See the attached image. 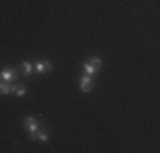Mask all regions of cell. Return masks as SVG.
Segmentation results:
<instances>
[{
    "label": "cell",
    "mask_w": 160,
    "mask_h": 153,
    "mask_svg": "<svg viewBox=\"0 0 160 153\" xmlns=\"http://www.w3.org/2000/svg\"><path fill=\"white\" fill-rule=\"evenodd\" d=\"M24 128L29 131V135H31V140H36V131L39 129V122H38L36 117H26L24 119Z\"/></svg>",
    "instance_id": "obj_1"
},
{
    "label": "cell",
    "mask_w": 160,
    "mask_h": 153,
    "mask_svg": "<svg viewBox=\"0 0 160 153\" xmlns=\"http://www.w3.org/2000/svg\"><path fill=\"white\" fill-rule=\"evenodd\" d=\"M80 89L83 92H90L94 89V80H92V75H85L80 78Z\"/></svg>",
    "instance_id": "obj_2"
},
{
    "label": "cell",
    "mask_w": 160,
    "mask_h": 153,
    "mask_svg": "<svg viewBox=\"0 0 160 153\" xmlns=\"http://www.w3.org/2000/svg\"><path fill=\"white\" fill-rule=\"evenodd\" d=\"M0 76H2L3 82H14V78L17 76V70H14V68L7 67L5 70H3L2 73H0Z\"/></svg>",
    "instance_id": "obj_3"
},
{
    "label": "cell",
    "mask_w": 160,
    "mask_h": 153,
    "mask_svg": "<svg viewBox=\"0 0 160 153\" xmlns=\"http://www.w3.org/2000/svg\"><path fill=\"white\" fill-rule=\"evenodd\" d=\"M36 72H39V73H49L53 68V65L49 63V61H39V63H36Z\"/></svg>",
    "instance_id": "obj_4"
},
{
    "label": "cell",
    "mask_w": 160,
    "mask_h": 153,
    "mask_svg": "<svg viewBox=\"0 0 160 153\" xmlns=\"http://www.w3.org/2000/svg\"><path fill=\"white\" fill-rule=\"evenodd\" d=\"M12 92H16L17 97H22L26 94V87L22 83H12Z\"/></svg>",
    "instance_id": "obj_5"
},
{
    "label": "cell",
    "mask_w": 160,
    "mask_h": 153,
    "mask_svg": "<svg viewBox=\"0 0 160 153\" xmlns=\"http://www.w3.org/2000/svg\"><path fill=\"white\" fill-rule=\"evenodd\" d=\"M0 92H2L3 95L10 94V92H12V82H2V85H0Z\"/></svg>",
    "instance_id": "obj_6"
},
{
    "label": "cell",
    "mask_w": 160,
    "mask_h": 153,
    "mask_svg": "<svg viewBox=\"0 0 160 153\" xmlns=\"http://www.w3.org/2000/svg\"><path fill=\"white\" fill-rule=\"evenodd\" d=\"M36 140L46 141V140H48V133L44 131V129H38V131H36Z\"/></svg>",
    "instance_id": "obj_7"
},
{
    "label": "cell",
    "mask_w": 160,
    "mask_h": 153,
    "mask_svg": "<svg viewBox=\"0 0 160 153\" xmlns=\"http://www.w3.org/2000/svg\"><path fill=\"white\" fill-rule=\"evenodd\" d=\"M32 72V65L29 63V61H24V63H22V73L24 75H29Z\"/></svg>",
    "instance_id": "obj_8"
},
{
    "label": "cell",
    "mask_w": 160,
    "mask_h": 153,
    "mask_svg": "<svg viewBox=\"0 0 160 153\" xmlns=\"http://www.w3.org/2000/svg\"><path fill=\"white\" fill-rule=\"evenodd\" d=\"M83 70H85V73H87V75H94V73H96V72H97L96 68H94L92 65L89 63V61H87V63L83 65Z\"/></svg>",
    "instance_id": "obj_9"
},
{
    "label": "cell",
    "mask_w": 160,
    "mask_h": 153,
    "mask_svg": "<svg viewBox=\"0 0 160 153\" xmlns=\"http://www.w3.org/2000/svg\"><path fill=\"white\" fill-rule=\"evenodd\" d=\"M89 63H90V65H92V67H94V68H96V70H99V68H101V67H102V61H101V60H99V58H90V60H89Z\"/></svg>",
    "instance_id": "obj_10"
},
{
    "label": "cell",
    "mask_w": 160,
    "mask_h": 153,
    "mask_svg": "<svg viewBox=\"0 0 160 153\" xmlns=\"http://www.w3.org/2000/svg\"><path fill=\"white\" fill-rule=\"evenodd\" d=\"M0 85H2V82H0Z\"/></svg>",
    "instance_id": "obj_11"
}]
</instances>
